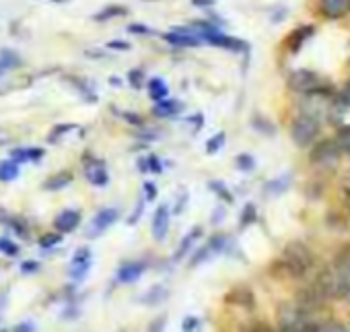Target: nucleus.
Segmentation results:
<instances>
[{
  "label": "nucleus",
  "mask_w": 350,
  "mask_h": 332,
  "mask_svg": "<svg viewBox=\"0 0 350 332\" xmlns=\"http://www.w3.org/2000/svg\"><path fill=\"white\" fill-rule=\"evenodd\" d=\"M342 97H344V101H346V103L350 105V81H348V85H346V89H344Z\"/></svg>",
  "instance_id": "nucleus-39"
},
{
  "label": "nucleus",
  "mask_w": 350,
  "mask_h": 332,
  "mask_svg": "<svg viewBox=\"0 0 350 332\" xmlns=\"http://www.w3.org/2000/svg\"><path fill=\"white\" fill-rule=\"evenodd\" d=\"M109 48L111 50H130V44L128 42H109Z\"/></svg>",
  "instance_id": "nucleus-35"
},
{
  "label": "nucleus",
  "mask_w": 350,
  "mask_h": 332,
  "mask_svg": "<svg viewBox=\"0 0 350 332\" xmlns=\"http://www.w3.org/2000/svg\"><path fill=\"white\" fill-rule=\"evenodd\" d=\"M72 262H91V252H89L87 248H81V250L75 254Z\"/></svg>",
  "instance_id": "nucleus-28"
},
{
  "label": "nucleus",
  "mask_w": 350,
  "mask_h": 332,
  "mask_svg": "<svg viewBox=\"0 0 350 332\" xmlns=\"http://www.w3.org/2000/svg\"><path fill=\"white\" fill-rule=\"evenodd\" d=\"M223 142H225V134L221 132L219 136H215V138H211V140L206 142V151H208V153H217V151L223 146Z\"/></svg>",
  "instance_id": "nucleus-25"
},
{
  "label": "nucleus",
  "mask_w": 350,
  "mask_h": 332,
  "mask_svg": "<svg viewBox=\"0 0 350 332\" xmlns=\"http://www.w3.org/2000/svg\"><path fill=\"white\" fill-rule=\"evenodd\" d=\"M36 270H40V264L38 262H31V260L23 262V272H36Z\"/></svg>",
  "instance_id": "nucleus-33"
},
{
  "label": "nucleus",
  "mask_w": 350,
  "mask_h": 332,
  "mask_svg": "<svg viewBox=\"0 0 350 332\" xmlns=\"http://www.w3.org/2000/svg\"><path fill=\"white\" fill-rule=\"evenodd\" d=\"M42 155H44L42 149H17V151H13V159H17V161H36Z\"/></svg>",
  "instance_id": "nucleus-21"
},
{
  "label": "nucleus",
  "mask_w": 350,
  "mask_h": 332,
  "mask_svg": "<svg viewBox=\"0 0 350 332\" xmlns=\"http://www.w3.org/2000/svg\"><path fill=\"white\" fill-rule=\"evenodd\" d=\"M169 297V289L163 287V285H154L150 287L142 297H140V303L142 305H150V307H157L161 303H165V299Z\"/></svg>",
  "instance_id": "nucleus-11"
},
{
  "label": "nucleus",
  "mask_w": 350,
  "mask_h": 332,
  "mask_svg": "<svg viewBox=\"0 0 350 332\" xmlns=\"http://www.w3.org/2000/svg\"><path fill=\"white\" fill-rule=\"evenodd\" d=\"M118 217H120V213H118V209H103V211H99L97 215H95V219H93V223H91V238H97L99 233H103L107 227H111L116 221H118Z\"/></svg>",
  "instance_id": "nucleus-6"
},
{
  "label": "nucleus",
  "mask_w": 350,
  "mask_h": 332,
  "mask_svg": "<svg viewBox=\"0 0 350 332\" xmlns=\"http://www.w3.org/2000/svg\"><path fill=\"white\" fill-rule=\"evenodd\" d=\"M17 176H19V163H15V161H3V163H0V180L13 182Z\"/></svg>",
  "instance_id": "nucleus-17"
},
{
  "label": "nucleus",
  "mask_w": 350,
  "mask_h": 332,
  "mask_svg": "<svg viewBox=\"0 0 350 332\" xmlns=\"http://www.w3.org/2000/svg\"><path fill=\"white\" fill-rule=\"evenodd\" d=\"M307 311H303L297 303H284L278 309V326L280 332H309L311 324L307 320Z\"/></svg>",
  "instance_id": "nucleus-2"
},
{
  "label": "nucleus",
  "mask_w": 350,
  "mask_h": 332,
  "mask_svg": "<svg viewBox=\"0 0 350 332\" xmlns=\"http://www.w3.org/2000/svg\"><path fill=\"white\" fill-rule=\"evenodd\" d=\"M130 83H132L134 87H142V83H144V73H142V71H132V73H130Z\"/></svg>",
  "instance_id": "nucleus-27"
},
{
  "label": "nucleus",
  "mask_w": 350,
  "mask_h": 332,
  "mask_svg": "<svg viewBox=\"0 0 350 332\" xmlns=\"http://www.w3.org/2000/svg\"><path fill=\"white\" fill-rule=\"evenodd\" d=\"M124 15H128V9L126 7L109 5V7H105L103 11H99L95 15V21H109V19H118V17H124Z\"/></svg>",
  "instance_id": "nucleus-16"
},
{
  "label": "nucleus",
  "mask_w": 350,
  "mask_h": 332,
  "mask_svg": "<svg viewBox=\"0 0 350 332\" xmlns=\"http://www.w3.org/2000/svg\"><path fill=\"white\" fill-rule=\"evenodd\" d=\"M146 163L150 165L148 170H152V172H161V163H159V159H157L154 155H150V157L146 159Z\"/></svg>",
  "instance_id": "nucleus-32"
},
{
  "label": "nucleus",
  "mask_w": 350,
  "mask_h": 332,
  "mask_svg": "<svg viewBox=\"0 0 350 332\" xmlns=\"http://www.w3.org/2000/svg\"><path fill=\"white\" fill-rule=\"evenodd\" d=\"M3 332H5V330H3Z\"/></svg>",
  "instance_id": "nucleus-40"
},
{
  "label": "nucleus",
  "mask_w": 350,
  "mask_h": 332,
  "mask_svg": "<svg viewBox=\"0 0 350 332\" xmlns=\"http://www.w3.org/2000/svg\"><path fill=\"white\" fill-rule=\"evenodd\" d=\"M309 332H348V328L340 322H321V324H311Z\"/></svg>",
  "instance_id": "nucleus-20"
},
{
  "label": "nucleus",
  "mask_w": 350,
  "mask_h": 332,
  "mask_svg": "<svg viewBox=\"0 0 350 332\" xmlns=\"http://www.w3.org/2000/svg\"><path fill=\"white\" fill-rule=\"evenodd\" d=\"M213 3H217V0H194V5H196V7H208V5H213Z\"/></svg>",
  "instance_id": "nucleus-38"
},
{
  "label": "nucleus",
  "mask_w": 350,
  "mask_h": 332,
  "mask_svg": "<svg viewBox=\"0 0 350 332\" xmlns=\"http://www.w3.org/2000/svg\"><path fill=\"white\" fill-rule=\"evenodd\" d=\"M250 332H274V328L268 326V324H256V326H252Z\"/></svg>",
  "instance_id": "nucleus-34"
},
{
  "label": "nucleus",
  "mask_w": 350,
  "mask_h": 332,
  "mask_svg": "<svg viewBox=\"0 0 350 332\" xmlns=\"http://www.w3.org/2000/svg\"><path fill=\"white\" fill-rule=\"evenodd\" d=\"M182 328H184V332H198V330H200V320L194 318V316H188V318L182 322Z\"/></svg>",
  "instance_id": "nucleus-24"
},
{
  "label": "nucleus",
  "mask_w": 350,
  "mask_h": 332,
  "mask_svg": "<svg viewBox=\"0 0 350 332\" xmlns=\"http://www.w3.org/2000/svg\"><path fill=\"white\" fill-rule=\"evenodd\" d=\"M317 134H319V122H317L315 116L301 114L299 118H295V122L291 126V136H293L297 146H301V149L309 146L315 140Z\"/></svg>",
  "instance_id": "nucleus-3"
},
{
  "label": "nucleus",
  "mask_w": 350,
  "mask_h": 332,
  "mask_svg": "<svg viewBox=\"0 0 350 332\" xmlns=\"http://www.w3.org/2000/svg\"><path fill=\"white\" fill-rule=\"evenodd\" d=\"M284 266L295 277L305 274L313 266V254H311V250L305 244H301V242H291L284 248Z\"/></svg>",
  "instance_id": "nucleus-1"
},
{
  "label": "nucleus",
  "mask_w": 350,
  "mask_h": 332,
  "mask_svg": "<svg viewBox=\"0 0 350 332\" xmlns=\"http://www.w3.org/2000/svg\"><path fill=\"white\" fill-rule=\"evenodd\" d=\"M336 144L340 146V151H344L346 155H350V126H342L338 130Z\"/></svg>",
  "instance_id": "nucleus-22"
},
{
  "label": "nucleus",
  "mask_w": 350,
  "mask_h": 332,
  "mask_svg": "<svg viewBox=\"0 0 350 332\" xmlns=\"http://www.w3.org/2000/svg\"><path fill=\"white\" fill-rule=\"evenodd\" d=\"M350 9V0H321V13L327 19H340Z\"/></svg>",
  "instance_id": "nucleus-10"
},
{
  "label": "nucleus",
  "mask_w": 350,
  "mask_h": 332,
  "mask_svg": "<svg viewBox=\"0 0 350 332\" xmlns=\"http://www.w3.org/2000/svg\"><path fill=\"white\" fill-rule=\"evenodd\" d=\"M15 332H36V326L31 322H23L15 326Z\"/></svg>",
  "instance_id": "nucleus-31"
},
{
  "label": "nucleus",
  "mask_w": 350,
  "mask_h": 332,
  "mask_svg": "<svg viewBox=\"0 0 350 332\" xmlns=\"http://www.w3.org/2000/svg\"><path fill=\"white\" fill-rule=\"evenodd\" d=\"M200 233H202V229H200V227H194V229H192V231L182 240V244H180L178 252H175V260H180L184 254H188V252H190V248L196 244V240L200 238Z\"/></svg>",
  "instance_id": "nucleus-15"
},
{
  "label": "nucleus",
  "mask_w": 350,
  "mask_h": 332,
  "mask_svg": "<svg viewBox=\"0 0 350 332\" xmlns=\"http://www.w3.org/2000/svg\"><path fill=\"white\" fill-rule=\"evenodd\" d=\"M182 110H184V105L178 99H161L154 105V114L161 118H173V116H178Z\"/></svg>",
  "instance_id": "nucleus-13"
},
{
  "label": "nucleus",
  "mask_w": 350,
  "mask_h": 332,
  "mask_svg": "<svg viewBox=\"0 0 350 332\" xmlns=\"http://www.w3.org/2000/svg\"><path fill=\"white\" fill-rule=\"evenodd\" d=\"M144 196H146L148 201H154V199H157V188H154L152 182H146V184H144Z\"/></svg>",
  "instance_id": "nucleus-30"
},
{
  "label": "nucleus",
  "mask_w": 350,
  "mask_h": 332,
  "mask_svg": "<svg viewBox=\"0 0 350 332\" xmlns=\"http://www.w3.org/2000/svg\"><path fill=\"white\" fill-rule=\"evenodd\" d=\"M81 223V213L79 211H62L56 219H54V227L60 233H70L79 227Z\"/></svg>",
  "instance_id": "nucleus-8"
},
{
  "label": "nucleus",
  "mask_w": 350,
  "mask_h": 332,
  "mask_svg": "<svg viewBox=\"0 0 350 332\" xmlns=\"http://www.w3.org/2000/svg\"><path fill=\"white\" fill-rule=\"evenodd\" d=\"M167 231H169V209L165 205H161L152 217V235L157 242H163Z\"/></svg>",
  "instance_id": "nucleus-7"
},
{
  "label": "nucleus",
  "mask_w": 350,
  "mask_h": 332,
  "mask_svg": "<svg viewBox=\"0 0 350 332\" xmlns=\"http://www.w3.org/2000/svg\"><path fill=\"white\" fill-rule=\"evenodd\" d=\"M148 95H150L154 101L167 99V85H165L161 79H150V83H148Z\"/></svg>",
  "instance_id": "nucleus-19"
},
{
  "label": "nucleus",
  "mask_w": 350,
  "mask_h": 332,
  "mask_svg": "<svg viewBox=\"0 0 350 332\" xmlns=\"http://www.w3.org/2000/svg\"><path fill=\"white\" fill-rule=\"evenodd\" d=\"M0 250H3L5 254H9V256H17V254L21 252V250H19V246H17V244H13V242H11V240H7V238H5V240H0Z\"/></svg>",
  "instance_id": "nucleus-23"
},
{
  "label": "nucleus",
  "mask_w": 350,
  "mask_h": 332,
  "mask_svg": "<svg viewBox=\"0 0 350 332\" xmlns=\"http://www.w3.org/2000/svg\"><path fill=\"white\" fill-rule=\"evenodd\" d=\"M70 182H72V174H70V172H60V174L48 178L46 184H44V188H46V190H62V188H66Z\"/></svg>",
  "instance_id": "nucleus-14"
},
{
  "label": "nucleus",
  "mask_w": 350,
  "mask_h": 332,
  "mask_svg": "<svg viewBox=\"0 0 350 332\" xmlns=\"http://www.w3.org/2000/svg\"><path fill=\"white\" fill-rule=\"evenodd\" d=\"M163 320H157V322H152L150 326H148V332H163Z\"/></svg>",
  "instance_id": "nucleus-36"
},
{
  "label": "nucleus",
  "mask_w": 350,
  "mask_h": 332,
  "mask_svg": "<svg viewBox=\"0 0 350 332\" xmlns=\"http://www.w3.org/2000/svg\"><path fill=\"white\" fill-rule=\"evenodd\" d=\"M311 34H313V27H301V29H297V31L291 36V40H288V48H291V52H297V50L301 48V44H303Z\"/></svg>",
  "instance_id": "nucleus-18"
},
{
  "label": "nucleus",
  "mask_w": 350,
  "mask_h": 332,
  "mask_svg": "<svg viewBox=\"0 0 350 332\" xmlns=\"http://www.w3.org/2000/svg\"><path fill=\"white\" fill-rule=\"evenodd\" d=\"M237 165H239V170L250 172V170H254V159L247 155H241V157H237Z\"/></svg>",
  "instance_id": "nucleus-26"
},
{
  "label": "nucleus",
  "mask_w": 350,
  "mask_h": 332,
  "mask_svg": "<svg viewBox=\"0 0 350 332\" xmlns=\"http://www.w3.org/2000/svg\"><path fill=\"white\" fill-rule=\"evenodd\" d=\"M144 272V264L142 262H126L118 268V274L116 279L122 283V285H128V283H134L140 279V274Z\"/></svg>",
  "instance_id": "nucleus-9"
},
{
  "label": "nucleus",
  "mask_w": 350,
  "mask_h": 332,
  "mask_svg": "<svg viewBox=\"0 0 350 332\" xmlns=\"http://www.w3.org/2000/svg\"><path fill=\"white\" fill-rule=\"evenodd\" d=\"M288 87L299 93H315L321 89V79L311 71H297L288 77Z\"/></svg>",
  "instance_id": "nucleus-4"
},
{
  "label": "nucleus",
  "mask_w": 350,
  "mask_h": 332,
  "mask_svg": "<svg viewBox=\"0 0 350 332\" xmlns=\"http://www.w3.org/2000/svg\"><path fill=\"white\" fill-rule=\"evenodd\" d=\"M85 174H87V180L93 184V186H97V188H103V186H107V182H109V176H107V172H105V168L101 163H91V165H87L85 168Z\"/></svg>",
  "instance_id": "nucleus-12"
},
{
  "label": "nucleus",
  "mask_w": 350,
  "mask_h": 332,
  "mask_svg": "<svg viewBox=\"0 0 350 332\" xmlns=\"http://www.w3.org/2000/svg\"><path fill=\"white\" fill-rule=\"evenodd\" d=\"M140 213H142V203H138V209H136V213H132V219H130L128 223H130V225L136 223V221L140 219Z\"/></svg>",
  "instance_id": "nucleus-37"
},
{
  "label": "nucleus",
  "mask_w": 350,
  "mask_h": 332,
  "mask_svg": "<svg viewBox=\"0 0 350 332\" xmlns=\"http://www.w3.org/2000/svg\"><path fill=\"white\" fill-rule=\"evenodd\" d=\"M40 244H42V248L56 246V244H60V235H58V233H56V235H46V238H42V240H40Z\"/></svg>",
  "instance_id": "nucleus-29"
},
{
  "label": "nucleus",
  "mask_w": 350,
  "mask_h": 332,
  "mask_svg": "<svg viewBox=\"0 0 350 332\" xmlns=\"http://www.w3.org/2000/svg\"><path fill=\"white\" fill-rule=\"evenodd\" d=\"M338 155H340V146L336 142L325 140V142H319L311 151V161L317 163V165H329V163H334L338 159Z\"/></svg>",
  "instance_id": "nucleus-5"
}]
</instances>
